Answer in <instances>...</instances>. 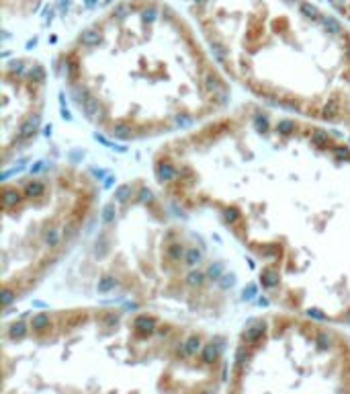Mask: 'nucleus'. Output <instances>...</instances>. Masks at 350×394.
Returning <instances> with one entry per match:
<instances>
[{"label": "nucleus", "mask_w": 350, "mask_h": 394, "mask_svg": "<svg viewBox=\"0 0 350 394\" xmlns=\"http://www.w3.org/2000/svg\"><path fill=\"white\" fill-rule=\"evenodd\" d=\"M39 121H41V117H39V115L29 117L27 121H23V125L18 127V138H21V140H27V138H31V136L37 132Z\"/></svg>", "instance_id": "1"}, {"label": "nucleus", "mask_w": 350, "mask_h": 394, "mask_svg": "<svg viewBox=\"0 0 350 394\" xmlns=\"http://www.w3.org/2000/svg\"><path fill=\"white\" fill-rule=\"evenodd\" d=\"M319 25H322V29H326V31H328L330 35H334V37H340V35H342V25H340L334 17L324 15V17H322V21H319Z\"/></svg>", "instance_id": "2"}, {"label": "nucleus", "mask_w": 350, "mask_h": 394, "mask_svg": "<svg viewBox=\"0 0 350 394\" xmlns=\"http://www.w3.org/2000/svg\"><path fill=\"white\" fill-rule=\"evenodd\" d=\"M101 39H103V35L98 33V29H86V31H82V35H80V41H82V45H88V47L98 45V43H101Z\"/></svg>", "instance_id": "3"}, {"label": "nucleus", "mask_w": 350, "mask_h": 394, "mask_svg": "<svg viewBox=\"0 0 350 394\" xmlns=\"http://www.w3.org/2000/svg\"><path fill=\"white\" fill-rule=\"evenodd\" d=\"M135 329L142 333V335H149V333H154L156 322H154L152 318H147V316H139V318L135 320Z\"/></svg>", "instance_id": "4"}, {"label": "nucleus", "mask_w": 350, "mask_h": 394, "mask_svg": "<svg viewBox=\"0 0 350 394\" xmlns=\"http://www.w3.org/2000/svg\"><path fill=\"white\" fill-rule=\"evenodd\" d=\"M156 177H158V181H172L176 177V171L170 164H158Z\"/></svg>", "instance_id": "5"}, {"label": "nucleus", "mask_w": 350, "mask_h": 394, "mask_svg": "<svg viewBox=\"0 0 350 394\" xmlns=\"http://www.w3.org/2000/svg\"><path fill=\"white\" fill-rule=\"evenodd\" d=\"M262 335H264V324H262V322H256L254 327L246 329L244 339H246V341H258L260 337H262Z\"/></svg>", "instance_id": "6"}, {"label": "nucleus", "mask_w": 350, "mask_h": 394, "mask_svg": "<svg viewBox=\"0 0 350 394\" xmlns=\"http://www.w3.org/2000/svg\"><path fill=\"white\" fill-rule=\"evenodd\" d=\"M223 349V345H207V347L203 349V359L207 361V363H211V361H215L217 359V355H219V351Z\"/></svg>", "instance_id": "7"}, {"label": "nucleus", "mask_w": 350, "mask_h": 394, "mask_svg": "<svg viewBox=\"0 0 350 394\" xmlns=\"http://www.w3.org/2000/svg\"><path fill=\"white\" fill-rule=\"evenodd\" d=\"M82 109H84V113L88 117H96L98 115V101H96L94 97H88L86 101L82 103Z\"/></svg>", "instance_id": "8"}, {"label": "nucleus", "mask_w": 350, "mask_h": 394, "mask_svg": "<svg viewBox=\"0 0 350 394\" xmlns=\"http://www.w3.org/2000/svg\"><path fill=\"white\" fill-rule=\"evenodd\" d=\"M276 283H278V273L275 269H264L262 271V285H266V288H275Z\"/></svg>", "instance_id": "9"}, {"label": "nucleus", "mask_w": 350, "mask_h": 394, "mask_svg": "<svg viewBox=\"0 0 350 394\" xmlns=\"http://www.w3.org/2000/svg\"><path fill=\"white\" fill-rule=\"evenodd\" d=\"M211 54L217 62H225V47H223V43H219L217 39H211Z\"/></svg>", "instance_id": "10"}, {"label": "nucleus", "mask_w": 350, "mask_h": 394, "mask_svg": "<svg viewBox=\"0 0 350 394\" xmlns=\"http://www.w3.org/2000/svg\"><path fill=\"white\" fill-rule=\"evenodd\" d=\"M338 115V101H328V105L324 107V111H322V117L324 119H334V117Z\"/></svg>", "instance_id": "11"}, {"label": "nucleus", "mask_w": 350, "mask_h": 394, "mask_svg": "<svg viewBox=\"0 0 350 394\" xmlns=\"http://www.w3.org/2000/svg\"><path fill=\"white\" fill-rule=\"evenodd\" d=\"M184 255H186V251L183 249V244H170V246H168V257H170V259L181 261Z\"/></svg>", "instance_id": "12"}, {"label": "nucleus", "mask_w": 350, "mask_h": 394, "mask_svg": "<svg viewBox=\"0 0 350 394\" xmlns=\"http://www.w3.org/2000/svg\"><path fill=\"white\" fill-rule=\"evenodd\" d=\"M49 324V316L45 312H41V314H37V316H33V320H31V327L35 329V331H41V329H45Z\"/></svg>", "instance_id": "13"}, {"label": "nucleus", "mask_w": 350, "mask_h": 394, "mask_svg": "<svg viewBox=\"0 0 350 394\" xmlns=\"http://www.w3.org/2000/svg\"><path fill=\"white\" fill-rule=\"evenodd\" d=\"M43 183H39V181H33V183H29L27 187H25V193L29 195V197H37V195H41L43 193Z\"/></svg>", "instance_id": "14"}, {"label": "nucleus", "mask_w": 350, "mask_h": 394, "mask_svg": "<svg viewBox=\"0 0 350 394\" xmlns=\"http://www.w3.org/2000/svg\"><path fill=\"white\" fill-rule=\"evenodd\" d=\"M115 285H117V279L109 275V277H103L101 281H98V292H101V294H107V292H111V290L115 288Z\"/></svg>", "instance_id": "15"}, {"label": "nucleus", "mask_w": 350, "mask_h": 394, "mask_svg": "<svg viewBox=\"0 0 350 394\" xmlns=\"http://www.w3.org/2000/svg\"><path fill=\"white\" fill-rule=\"evenodd\" d=\"M25 333H27V327L23 322H17V324H13L11 327V331H8V337L11 339H21V337H25Z\"/></svg>", "instance_id": "16"}, {"label": "nucleus", "mask_w": 350, "mask_h": 394, "mask_svg": "<svg viewBox=\"0 0 350 394\" xmlns=\"http://www.w3.org/2000/svg\"><path fill=\"white\" fill-rule=\"evenodd\" d=\"M184 351L188 353V355H195V353L201 351V341H199L197 337H191V339L186 341V347H184Z\"/></svg>", "instance_id": "17"}, {"label": "nucleus", "mask_w": 350, "mask_h": 394, "mask_svg": "<svg viewBox=\"0 0 350 394\" xmlns=\"http://www.w3.org/2000/svg\"><path fill=\"white\" fill-rule=\"evenodd\" d=\"M115 197L119 201H127L129 197H131V185H121L119 189L115 191Z\"/></svg>", "instance_id": "18"}, {"label": "nucleus", "mask_w": 350, "mask_h": 394, "mask_svg": "<svg viewBox=\"0 0 350 394\" xmlns=\"http://www.w3.org/2000/svg\"><path fill=\"white\" fill-rule=\"evenodd\" d=\"M312 142H313V144H317V146H328V142H330L328 132H322V130L313 132V136H312Z\"/></svg>", "instance_id": "19"}, {"label": "nucleus", "mask_w": 350, "mask_h": 394, "mask_svg": "<svg viewBox=\"0 0 350 394\" xmlns=\"http://www.w3.org/2000/svg\"><path fill=\"white\" fill-rule=\"evenodd\" d=\"M29 76H31V80H33V82H43L45 72H43V68L37 64V66H33L31 70H29Z\"/></svg>", "instance_id": "20"}, {"label": "nucleus", "mask_w": 350, "mask_h": 394, "mask_svg": "<svg viewBox=\"0 0 350 394\" xmlns=\"http://www.w3.org/2000/svg\"><path fill=\"white\" fill-rule=\"evenodd\" d=\"M276 132H281V134H291V132H295V121H291V119H283V121H278Z\"/></svg>", "instance_id": "21"}, {"label": "nucleus", "mask_w": 350, "mask_h": 394, "mask_svg": "<svg viewBox=\"0 0 350 394\" xmlns=\"http://www.w3.org/2000/svg\"><path fill=\"white\" fill-rule=\"evenodd\" d=\"M184 261H186V265H197L199 261H201V253H199L197 249H188L186 255H184Z\"/></svg>", "instance_id": "22"}, {"label": "nucleus", "mask_w": 350, "mask_h": 394, "mask_svg": "<svg viewBox=\"0 0 350 394\" xmlns=\"http://www.w3.org/2000/svg\"><path fill=\"white\" fill-rule=\"evenodd\" d=\"M203 279H205V275H203L201 271H193V273H188L186 283H188V285H201Z\"/></svg>", "instance_id": "23"}, {"label": "nucleus", "mask_w": 350, "mask_h": 394, "mask_svg": "<svg viewBox=\"0 0 350 394\" xmlns=\"http://www.w3.org/2000/svg\"><path fill=\"white\" fill-rule=\"evenodd\" d=\"M18 201V193L15 191V189H6L4 191V205H8V208H11V205H15Z\"/></svg>", "instance_id": "24"}, {"label": "nucleus", "mask_w": 350, "mask_h": 394, "mask_svg": "<svg viewBox=\"0 0 350 394\" xmlns=\"http://www.w3.org/2000/svg\"><path fill=\"white\" fill-rule=\"evenodd\" d=\"M129 125H125V123H117L115 125V130H113V134L117 136V138H121V140H125V138H129Z\"/></svg>", "instance_id": "25"}, {"label": "nucleus", "mask_w": 350, "mask_h": 394, "mask_svg": "<svg viewBox=\"0 0 350 394\" xmlns=\"http://www.w3.org/2000/svg\"><path fill=\"white\" fill-rule=\"evenodd\" d=\"M115 203H107L105 205V210H103V220L105 222H113L115 220Z\"/></svg>", "instance_id": "26"}, {"label": "nucleus", "mask_w": 350, "mask_h": 394, "mask_svg": "<svg viewBox=\"0 0 350 394\" xmlns=\"http://www.w3.org/2000/svg\"><path fill=\"white\" fill-rule=\"evenodd\" d=\"M205 86H207V91H209V93H217V91H219L217 78L211 76V74H207V76H205Z\"/></svg>", "instance_id": "27"}, {"label": "nucleus", "mask_w": 350, "mask_h": 394, "mask_svg": "<svg viewBox=\"0 0 350 394\" xmlns=\"http://www.w3.org/2000/svg\"><path fill=\"white\" fill-rule=\"evenodd\" d=\"M59 242V230H49L45 234V244L47 246H55Z\"/></svg>", "instance_id": "28"}, {"label": "nucleus", "mask_w": 350, "mask_h": 394, "mask_svg": "<svg viewBox=\"0 0 350 394\" xmlns=\"http://www.w3.org/2000/svg\"><path fill=\"white\" fill-rule=\"evenodd\" d=\"M221 271H223L221 263H215V265H211V267H209L207 275H209V277H211V279H219V277H221Z\"/></svg>", "instance_id": "29"}, {"label": "nucleus", "mask_w": 350, "mask_h": 394, "mask_svg": "<svg viewBox=\"0 0 350 394\" xmlns=\"http://www.w3.org/2000/svg\"><path fill=\"white\" fill-rule=\"evenodd\" d=\"M317 345H319V349H328L330 345H332V339H330V335H326V333L317 335Z\"/></svg>", "instance_id": "30"}, {"label": "nucleus", "mask_w": 350, "mask_h": 394, "mask_svg": "<svg viewBox=\"0 0 350 394\" xmlns=\"http://www.w3.org/2000/svg\"><path fill=\"white\" fill-rule=\"evenodd\" d=\"M248 359V351L244 347H239L236 351V366H244V361Z\"/></svg>", "instance_id": "31"}, {"label": "nucleus", "mask_w": 350, "mask_h": 394, "mask_svg": "<svg viewBox=\"0 0 350 394\" xmlns=\"http://www.w3.org/2000/svg\"><path fill=\"white\" fill-rule=\"evenodd\" d=\"M254 296H256V285H252V283H250L248 288H246V290L242 292V298H244V300H252Z\"/></svg>", "instance_id": "32"}, {"label": "nucleus", "mask_w": 350, "mask_h": 394, "mask_svg": "<svg viewBox=\"0 0 350 394\" xmlns=\"http://www.w3.org/2000/svg\"><path fill=\"white\" fill-rule=\"evenodd\" d=\"M152 199H154V195H152V191H149V189H142V191H139V201L149 203Z\"/></svg>", "instance_id": "33"}, {"label": "nucleus", "mask_w": 350, "mask_h": 394, "mask_svg": "<svg viewBox=\"0 0 350 394\" xmlns=\"http://www.w3.org/2000/svg\"><path fill=\"white\" fill-rule=\"evenodd\" d=\"M234 281H236V277H234V275H223V277H221V288H223V290L232 288V285H234Z\"/></svg>", "instance_id": "34"}, {"label": "nucleus", "mask_w": 350, "mask_h": 394, "mask_svg": "<svg viewBox=\"0 0 350 394\" xmlns=\"http://www.w3.org/2000/svg\"><path fill=\"white\" fill-rule=\"evenodd\" d=\"M15 300V294L11 292V290H4L2 292V306H8V304H11Z\"/></svg>", "instance_id": "35"}, {"label": "nucleus", "mask_w": 350, "mask_h": 394, "mask_svg": "<svg viewBox=\"0 0 350 394\" xmlns=\"http://www.w3.org/2000/svg\"><path fill=\"white\" fill-rule=\"evenodd\" d=\"M254 123H256V127H258L260 132H262V130H266V127H268V121H266V117H262V115H258L256 119H254Z\"/></svg>", "instance_id": "36"}, {"label": "nucleus", "mask_w": 350, "mask_h": 394, "mask_svg": "<svg viewBox=\"0 0 350 394\" xmlns=\"http://www.w3.org/2000/svg\"><path fill=\"white\" fill-rule=\"evenodd\" d=\"M307 316H309V318H315V320H324V318H326L324 314H322V310H317V308L307 310Z\"/></svg>", "instance_id": "37"}, {"label": "nucleus", "mask_w": 350, "mask_h": 394, "mask_svg": "<svg viewBox=\"0 0 350 394\" xmlns=\"http://www.w3.org/2000/svg\"><path fill=\"white\" fill-rule=\"evenodd\" d=\"M238 218H239V214H238L236 210H225V220H227L229 224H234Z\"/></svg>", "instance_id": "38"}, {"label": "nucleus", "mask_w": 350, "mask_h": 394, "mask_svg": "<svg viewBox=\"0 0 350 394\" xmlns=\"http://www.w3.org/2000/svg\"><path fill=\"white\" fill-rule=\"evenodd\" d=\"M336 154L340 156V158H350V150L346 146H340V148H336Z\"/></svg>", "instance_id": "39"}, {"label": "nucleus", "mask_w": 350, "mask_h": 394, "mask_svg": "<svg viewBox=\"0 0 350 394\" xmlns=\"http://www.w3.org/2000/svg\"><path fill=\"white\" fill-rule=\"evenodd\" d=\"M23 66H25L23 62H15V64L11 66V70H13V72H17V74H21V72L25 70V68H23Z\"/></svg>", "instance_id": "40"}, {"label": "nucleus", "mask_w": 350, "mask_h": 394, "mask_svg": "<svg viewBox=\"0 0 350 394\" xmlns=\"http://www.w3.org/2000/svg\"><path fill=\"white\" fill-rule=\"evenodd\" d=\"M176 123L178 125H183V127H186V125H191V119H188V117H176Z\"/></svg>", "instance_id": "41"}, {"label": "nucleus", "mask_w": 350, "mask_h": 394, "mask_svg": "<svg viewBox=\"0 0 350 394\" xmlns=\"http://www.w3.org/2000/svg\"><path fill=\"white\" fill-rule=\"evenodd\" d=\"M41 169H45V162H37V164L33 166V169H31V171H33V173H39V171H41Z\"/></svg>", "instance_id": "42"}, {"label": "nucleus", "mask_w": 350, "mask_h": 394, "mask_svg": "<svg viewBox=\"0 0 350 394\" xmlns=\"http://www.w3.org/2000/svg\"><path fill=\"white\" fill-rule=\"evenodd\" d=\"M113 181H115L113 177H107V181H105V187H111V185H113Z\"/></svg>", "instance_id": "43"}, {"label": "nucleus", "mask_w": 350, "mask_h": 394, "mask_svg": "<svg viewBox=\"0 0 350 394\" xmlns=\"http://www.w3.org/2000/svg\"><path fill=\"white\" fill-rule=\"evenodd\" d=\"M258 304H260V306H268V300H266V298H260Z\"/></svg>", "instance_id": "44"}, {"label": "nucleus", "mask_w": 350, "mask_h": 394, "mask_svg": "<svg viewBox=\"0 0 350 394\" xmlns=\"http://www.w3.org/2000/svg\"><path fill=\"white\" fill-rule=\"evenodd\" d=\"M344 320H346V322H348V324H350V312H348V314H346V318H344Z\"/></svg>", "instance_id": "45"}, {"label": "nucleus", "mask_w": 350, "mask_h": 394, "mask_svg": "<svg viewBox=\"0 0 350 394\" xmlns=\"http://www.w3.org/2000/svg\"><path fill=\"white\" fill-rule=\"evenodd\" d=\"M348 6H350V0H346V8H348Z\"/></svg>", "instance_id": "46"}, {"label": "nucleus", "mask_w": 350, "mask_h": 394, "mask_svg": "<svg viewBox=\"0 0 350 394\" xmlns=\"http://www.w3.org/2000/svg\"><path fill=\"white\" fill-rule=\"evenodd\" d=\"M348 54H350V45H348Z\"/></svg>", "instance_id": "47"}]
</instances>
